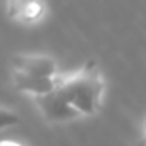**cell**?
<instances>
[{"instance_id": "obj_1", "label": "cell", "mask_w": 146, "mask_h": 146, "mask_svg": "<svg viewBox=\"0 0 146 146\" xmlns=\"http://www.w3.org/2000/svg\"><path fill=\"white\" fill-rule=\"evenodd\" d=\"M57 90L81 113H93L100 105L103 83L95 64H88L79 74L58 83Z\"/></svg>"}, {"instance_id": "obj_2", "label": "cell", "mask_w": 146, "mask_h": 146, "mask_svg": "<svg viewBox=\"0 0 146 146\" xmlns=\"http://www.w3.org/2000/svg\"><path fill=\"white\" fill-rule=\"evenodd\" d=\"M36 102L43 115L50 122H64V120H70V119H76L78 115H81V112L72 107L58 90L48 95H43V96H36Z\"/></svg>"}, {"instance_id": "obj_3", "label": "cell", "mask_w": 146, "mask_h": 146, "mask_svg": "<svg viewBox=\"0 0 146 146\" xmlns=\"http://www.w3.org/2000/svg\"><path fill=\"white\" fill-rule=\"evenodd\" d=\"M12 62L19 72H26V74L41 76V78H53V74H55V62L50 57L16 55L12 58Z\"/></svg>"}, {"instance_id": "obj_4", "label": "cell", "mask_w": 146, "mask_h": 146, "mask_svg": "<svg viewBox=\"0 0 146 146\" xmlns=\"http://www.w3.org/2000/svg\"><path fill=\"white\" fill-rule=\"evenodd\" d=\"M14 84L17 90L35 93L36 96L48 95L55 91L58 86L55 78H41V76H33V74H26V72H19V70L14 74Z\"/></svg>"}, {"instance_id": "obj_5", "label": "cell", "mask_w": 146, "mask_h": 146, "mask_svg": "<svg viewBox=\"0 0 146 146\" xmlns=\"http://www.w3.org/2000/svg\"><path fill=\"white\" fill-rule=\"evenodd\" d=\"M41 14L38 0H11V16L23 19H36Z\"/></svg>"}, {"instance_id": "obj_6", "label": "cell", "mask_w": 146, "mask_h": 146, "mask_svg": "<svg viewBox=\"0 0 146 146\" xmlns=\"http://www.w3.org/2000/svg\"><path fill=\"white\" fill-rule=\"evenodd\" d=\"M17 122V115L16 113H11L9 110H2V113H0V125L2 127H7L11 124H16Z\"/></svg>"}, {"instance_id": "obj_7", "label": "cell", "mask_w": 146, "mask_h": 146, "mask_svg": "<svg viewBox=\"0 0 146 146\" xmlns=\"http://www.w3.org/2000/svg\"><path fill=\"white\" fill-rule=\"evenodd\" d=\"M141 146H146V137H144V141L141 143Z\"/></svg>"}, {"instance_id": "obj_8", "label": "cell", "mask_w": 146, "mask_h": 146, "mask_svg": "<svg viewBox=\"0 0 146 146\" xmlns=\"http://www.w3.org/2000/svg\"><path fill=\"white\" fill-rule=\"evenodd\" d=\"M144 134H146V120H144Z\"/></svg>"}]
</instances>
